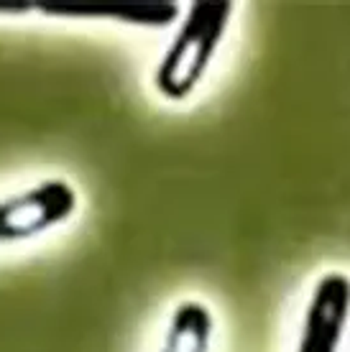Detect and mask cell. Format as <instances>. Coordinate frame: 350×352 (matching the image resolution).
I'll return each instance as SVG.
<instances>
[{
    "instance_id": "obj_3",
    "label": "cell",
    "mask_w": 350,
    "mask_h": 352,
    "mask_svg": "<svg viewBox=\"0 0 350 352\" xmlns=\"http://www.w3.org/2000/svg\"><path fill=\"white\" fill-rule=\"evenodd\" d=\"M350 322V278L340 271L322 273L307 301L297 352H340Z\"/></svg>"
},
{
    "instance_id": "obj_6",
    "label": "cell",
    "mask_w": 350,
    "mask_h": 352,
    "mask_svg": "<svg viewBox=\"0 0 350 352\" xmlns=\"http://www.w3.org/2000/svg\"><path fill=\"white\" fill-rule=\"evenodd\" d=\"M34 13V0H0V16H26Z\"/></svg>"
},
{
    "instance_id": "obj_2",
    "label": "cell",
    "mask_w": 350,
    "mask_h": 352,
    "mask_svg": "<svg viewBox=\"0 0 350 352\" xmlns=\"http://www.w3.org/2000/svg\"><path fill=\"white\" fill-rule=\"evenodd\" d=\"M79 197L64 179H44L0 199V243H23L59 228L74 214Z\"/></svg>"
},
{
    "instance_id": "obj_4",
    "label": "cell",
    "mask_w": 350,
    "mask_h": 352,
    "mask_svg": "<svg viewBox=\"0 0 350 352\" xmlns=\"http://www.w3.org/2000/svg\"><path fill=\"white\" fill-rule=\"evenodd\" d=\"M34 13L49 18H88L118 21L138 28H167L179 21L182 6L174 0H138V3H70V0H34Z\"/></svg>"
},
{
    "instance_id": "obj_5",
    "label": "cell",
    "mask_w": 350,
    "mask_h": 352,
    "mask_svg": "<svg viewBox=\"0 0 350 352\" xmlns=\"http://www.w3.org/2000/svg\"><path fill=\"white\" fill-rule=\"evenodd\" d=\"M212 332L215 317L210 307L197 299H184L172 311L158 352H210Z\"/></svg>"
},
{
    "instance_id": "obj_1",
    "label": "cell",
    "mask_w": 350,
    "mask_h": 352,
    "mask_svg": "<svg viewBox=\"0 0 350 352\" xmlns=\"http://www.w3.org/2000/svg\"><path fill=\"white\" fill-rule=\"evenodd\" d=\"M230 18H233L230 0L189 3L187 16L182 18L167 54L161 56L154 72V87L158 95L172 102H182L200 87L228 34Z\"/></svg>"
}]
</instances>
